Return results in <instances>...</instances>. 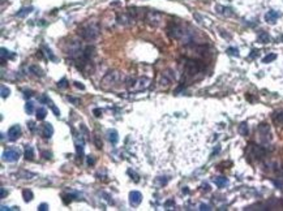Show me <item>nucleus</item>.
<instances>
[{"label": "nucleus", "instance_id": "9", "mask_svg": "<svg viewBox=\"0 0 283 211\" xmlns=\"http://www.w3.org/2000/svg\"><path fill=\"white\" fill-rule=\"evenodd\" d=\"M22 130H21V127L20 125H13L8 129V138L11 141H16L17 138L21 136Z\"/></svg>", "mask_w": 283, "mask_h": 211}, {"label": "nucleus", "instance_id": "3", "mask_svg": "<svg viewBox=\"0 0 283 211\" xmlns=\"http://www.w3.org/2000/svg\"><path fill=\"white\" fill-rule=\"evenodd\" d=\"M120 80H121V76H120L119 72L117 71H110V72H107L103 78H102L101 85H102V87H104V89H110V87L116 86V85L120 82Z\"/></svg>", "mask_w": 283, "mask_h": 211}, {"label": "nucleus", "instance_id": "41", "mask_svg": "<svg viewBox=\"0 0 283 211\" xmlns=\"http://www.w3.org/2000/svg\"><path fill=\"white\" fill-rule=\"evenodd\" d=\"M74 86L78 87V89H81V90H84V89H85V86L81 84V82H74Z\"/></svg>", "mask_w": 283, "mask_h": 211}, {"label": "nucleus", "instance_id": "22", "mask_svg": "<svg viewBox=\"0 0 283 211\" xmlns=\"http://www.w3.org/2000/svg\"><path fill=\"white\" fill-rule=\"evenodd\" d=\"M9 57H15V55H11V52H9L7 48L3 47L1 48V64H4V61H5V59H9Z\"/></svg>", "mask_w": 283, "mask_h": 211}, {"label": "nucleus", "instance_id": "30", "mask_svg": "<svg viewBox=\"0 0 283 211\" xmlns=\"http://www.w3.org/2000/svg\"><path fill=\"white\" fill-rule=\"evenodd\" d=\"M227 54L231 56H239V50L235 47H228L227 48Z\"/></svg>", "mask_w": 283, "mask_h": 211}, {"label": "nucleus", "instance_id": "33", "mask_svg": "<svg viewBox=\"0 0 283 211\" xmlns=\"http://www.w3.org/2000/svg\"><path fill=\"white\" fill-rule=\"evenodd\" d=\"M86 162H88L89 166H94V164H95V159H94V156H93V155H88Z\"/></svg>", "mask_w": 283, "mask_h": 211}, {"label": "nucleus", "instance_id": "36", "mask_svg": "<svg viewBox=\"0 0 283 211\" xmlns=\"http://www.w3.org/2000/svg\"><path fill=\"white\" fill-rule=\"evenodd\" d=\"M200 210H202V211H205V210H212V207H210L209 205H206V203H201L200 205Z\"/></svg>", "mask_w": 283, "mask_h": 211}, {"label": "nucleus", "instance_id": "49", "mask_svg": "<svg viewBox=\"0 0 283 211\" xmlns=\"http://www.w3.org/2000/svg\"><path fill=\"white\" fill-rule=\"evenodd\" d=\"M183 193H184V194H188V193H189L188 188H184V189H183Z\"/></svg>", "mask_w": 283, "mask_h": 211}, {"label": "nucleus", "instance_id": "5", "mask_svg": "<svg viewBox=\"0 0 283 211\" xmlns=\"http://www.w3.org/2000/svg\"><path fill=\"white\" fill-rule=\"evenodd\" d=\"M203 68V65L201 64V61L197 60H187L184 64V71L188 76H195Z\"/></svg>", "mask_w": 283, "mask_h": 211}, {"label": "nucleus", "instance_id": "27", "mask_svg": "<svg viewBox=\"0 0 283 211\" xmlns=\"http://www.w3.org/2000/svg\"><path fill=\"white\" fill-rule=\"evenodd\" d=\"M277 59V55L275 54H270V55H266L264 59H262V63H265V64H268V63H270L273 60H275Z\"/></svg>", "mask_w": 283, "mask_h": 211}, {"label": "nucleus", "instance_id": "21", "mask_svg": "<svg viewBox=\"0 0 283 211\" xmlns=\"http://www.w3.org/2000/svg\"><path fill=\"white\" fill-rule=\"evenodd\" d=\"M35 116H37V119L38 120H43V119L47 116V111H46V108H43V107H39L37 111H35Z\"/></svg>", "mask_w": 283, "mask_h": 211}, {"label": "nucleus", "instance_id": "32", "mask_svg": "<svg viewBox=\"0 0 283 211\" xmlns=\"http://www.w3.org/2000/svg\"><path fill=\"white\" fill-rule=\"evenodd\" d=\"M274 119H275V121H278V123H283V111L278 112V114L274 116Z\"/></svg>", "mask_w": 283, "mask_h": 211}, {"label": "nucleus", "instance_id": "19", "mask_svg": "<svg viewBox=\"0 0 283 211\" xmlns=\"http://www.w3.org/2000/svg\"><path fill=\"white\" fill-rule=\"evenodd\" d=\"M258 42L260 43H269L270 42V35L266 31H261L258 35Z\"/></svg>", "mask_w": 283, "mask_h": 211}, {"label": "nucleus", "instance_id": "14", "mask_svg": "<svg viewBox=\"0 0 283 211\" xmlns=\"http://www.w3.org/2000/svg\"><path fill=\"white\" fill-rule=\"evenodd\" d=\"M107 137H108V141H110L112 145H116L117 141H119V134H117V132L115 129H111L107 132Z\"/></svg>", "mask_w": 283, "mask_h": 211}, {"label": "nucleus", "instance_id": "46", "mask_svg": "<svg viewBox=\"0 0 283 211\" xmlns=\"http://www.w3.org/2000/svg\"><path fill=\"white\" fill-rule=\"evenodd\" d=\"M31 91H25V98H28V97H31Z\"/></svg>", "mask_w": 283, "mask_h": 211}, {"label": "nucleus", "instance_id": "17", "mask_svg": "<svg viewBox=\"0 0 283 211\" xmlns=\"http://www.w3.org/2000/svg\"><path fill=\"white\" fill-rule=\"evenodd\" d=\"M25 159L26 160H33L34 159V150L30 145H26L25 146Z\"/></svg>", "mask_w": 283, "mask_h": 211}, {"label": "nucleus", "instance_id": "39", "mask_svg": "<svg viewBox=\"0 0 283 211\" xmlns=\"http://www.w3.org/2000/svg\"><path fill=\"white\" fill-rule=\"evenodd\" d=\"M28 125H29V128H30V130H31V132H34V130H35V123H34V121H29Z\"/></svg>", "mask_w": 283, "mask_h": 211}, {"label": "nucleus", "instance_id": "47", "mask_svg": "<svg viewBox=\"0 0 283 211\" xmlns=\"http://www.w3.org/2000/svg\"><path fill=\"white\" fill-rule=\"evenodd\" d=\"M43 155H44V158H51V153H43Z\"/></svg>", "mask_w": 283, "mask_h": 211}, {"label": "nucleus", "instance_id": "25", "mask_svg": "<svg viewBox=\"0 0 283 211\" xmlns=\"http://www.w3.org/2000/svg\"><path fill=\"white\" fill-rule=\"evenodd\" d=\"M239 133L241 136H248V125H247V123H241L239 125Z\"/></svg>", "mask_w": 283, "mask_h": 211}, {"label": "nucleus", "instance_id": "20", "mask_svg": "<svg viewBox=\"0 0 283 211\" xmlns=\"http://www.w3.org/2000/svg\"><path fill=\"white\" fill-rule=\"evenodd\" d=\"M22 197H24V201L25 202H30V201L34 198V194L30 189H25L24 192H22Z\"/></svg>", "mask_w": 283, "mask_h": 211}, {"label": "nucleus", "instance_id": "16", "mask_svg": "<svg viewBox=\"0 0 283 211\" xmlns=\"http://www.w3.org/2000/svg\"><path fill=\"white\" fill-rule=\"evenodd\" d=\"M214 183H215V185L218 188H223L228 184V180L223 176H218V177H214Z\"/></svg>", "mask_w": 283, "mask_h": 211}, {"label": "nucleus", "instance_id": "12", "mask_svg": "<svg viewBox=\"0 0 283 211\" xmlns=\"http://www.w3.org/2000/svg\"><path fill=\"white\" fill-rule=\"evenodd\" d=\"M52 134H54V127L50 123L43 124V127H42V137L46 138V140H50Z\"/></svg>", "mask_w": 283, "mask_h": 211}, {"label": "nucleus", "instance_id": "4", "mask_svg": "<svg viewBox=\"0 0 283 211\" xmlns=\"http://www.w3.org/2000/svg\"><path fill=\"white\" fill-rule=\"evenodd\" d=\"M145 22L151 28H158L162 24V13L158 11H147L145 13Z\"/></svg>", "mask_w": 283, "mask_h": 211}, {"label": "nucleus", "instance_id": "42", "mask_svg": "<svg viewBox=\"0 0 283 211\" xmlns=\"http://www.w3.org/2000/svg\"><path fill=\"white\" fill-rule=\"evenodd\" d=\"M172 205H175L174 199H170V201H167V202L164 203V206H166V207H170V206H172Z\"/></svg>", "mask_w": 283, "mask_h": 211}, {"label": "nucleus", "instance_id": "26", "mask_svg": "<svg viewBox=\"0 0 283 211\" xmlns=\"http://www.w3.org/2000/svg\"><path fill=\"white\" fill-rule=\"evenodd\" d=\"M30 72H33L35 76H38V77H43V72H42V69L37 67V65H31L30 67Z\"/></svg>", "mask_w": 283, "mask_h": 211}, {"label": "nucleus", "instance_id": "15", "mask_svg": "<svg viewBox=\"0 0 283 211\" xmlns=\"http://www.w3.org/2000/svg\"><path fill=\"white\" fill-rule=\"evenodd\" d=\"M217 12L223 16H232L233 15L231 8H227V7H222V5H217Z\"/></svg>", "mask_w": 283, "mask_h": 211}, {"label": "nucleus", "instance_id": "7", "mask_svg": "<svg viewBox=\"0 0 283 211\" xmlns=\"http://www.w3.org/2000/svg\"><path fill=\"white\" fill-rule=\"evenodd\" d=\"M174 80H175V72L168 69V71L163 72L162 76H160V85H162V86H168Z\"/></svg>", "mask_w": 283, "mask_h": 211}, {"label": "nucleus", "instance_id": "48", "mask_svg": "<svg viewBox=\"0 0 283 211\" xmlns=\"http://www.w3.org/2000/svg\"><path fill=\"white\" fill-rule=\"evenodd\" d=\"M1 210H3V211H5V210H12V209H9V207H7V206H4V205H1Z\"/></svg>", "mask_w": 283, "mask_h": 211}, {"label": "nucleus", "instance_id": "11", "mask_svg": "<svg viewBox=\"0 0 283 211\" xmlns=\"http://www.w3.org/2000/svg\"><path fill=\"white\" fill-rule=\"evenodd\" d=\"M281 17V13L277 12V11H274V9H270V11H268L266 12V15H265V21L268 22V24H275L277 22V20Z\"/></svg>", "mask_w": 283, "mask_h": 211}, {"label": "nucleus", "instance_id": "40", "mask_svg": "<svg viewBox=\"0 0 283 211\" xmlns=\"http://www.w3.org/2000/svg\"><path fill=\"white\" fill-rule=\"evenodd\" d=\"M93 112H94V115H95V116H97V117H99L101 115H102V111L99 110V108H94V110H93Z\"/></svg>", "mask_w": 283, "mask_h": 211}, {"label": "nucleus", "instance_id": "13", "mask_svg": "<svg viewBox=\"0 0 283 211\" xmlns=\"http://www.w3.org/2000/svg\"><path fill=\"white\" fill-rule=\"evenodd\" d=\"M39 100L42 102V103H46V104H50V107H51V110L54 111V114L56 115V116H60V111L58 110L56 107H55V104L52 103V100L50 99V98L47 97V95H42L41 98H39Z\"/></svg>", "mask_w": 283, "mask_h": 211}, {"label": "nucleus", "instance_id": "34", "mask_svg": "<svg viewBox=\"0 0 283 211\" xmlns=\"http://www.w3.org/2000/svg\"><path fill=\"white\" fill-rule=\"evenodd\" d=\"M50 207H48V205L47 203H41V205L38 206V210L39 211H46V210H48Z\"/></svg>", "mask_w": 283, "mask_h": 211}, {"label": "nucleus", "instance_id": "37", "mask_svg": "<svg viewBox=\"0 0 283 211\" xmlns=\"http://www.w3.org/2000/svg\"><path fill=\"white\" fill-rule=\"evenodd\" d=\"M157 181H158V183L160 184V185H163V186H164V185H166L167 183H168V179H167V177H166V179H158Z\"/></svg>", "mask_w": 283, "mask_h": 211}, {"label": "nucleus", "instance_id": "44", "mask_svg": "<svg viewBox=\"0 0 283 211\" xmlns=\"http://www.w3.org/2000/svg\"><path fill=\"white\" fill-rule=\"evenodd\" d=\"M202 189L205 190V192H209V190H210V186H209V184H202Z\"/></svg>", "mask_w": 283, "mask_h": 211}, {"label": "nucleus", "instance_id": "8", "mask_svg": "<svg viewBox=\"0 0 283 211\" xmlns=\"http://www.w3.org/2000/svg\"><path fill=\"white\" fill-rule=\"evenodd\" d=\"M133 20L134 18L129 15V13H121V15H117V17H116L117 24L124 25V26H128V25L133 24Z\"/></svg>", "mask_w": 283, "mask_h": 211}, {"label": "nucleus", "instance_id": "31", "mask_svg": "<svg viewBox=\"0 0 283 211\" xmlns=\"http://www.w3.org/2000/svg\"><path fill=\"white\" fill-rule=\"evenodd\" d=\"M58 86L60 87V89H65V87H68V81H67V78H61V80L58 82Z\"/></svg>", "mask_w": 283, "mask_h": 211}, {"label": "nucleus", "instance_id": "6", "mask_svg": "<svg viewBox=\"0 0 283 211\" xmlns=\"http://www.w3.org/2000/svg\"><path fill=\"white\" fill-rule=\"evenodd\" d=\"M3 159L8 163H13V162H17L20 159V151L16 149H7L4 153H3Z\"/></svg>", "mask_w": 283, "mask_h": 211}, {"label": "nucleus", "instance_id": "10", "mask_svg": "<svg viewBox=\"0 0 283 211\" xmlns=\"http://www.w3.org/2000/svg\"><path fill=\"white\" fill-rule=\"evenodd\" d=\"M142 202V194L140 192H137V190H133V192L129 193V203L132 206H139L140 203Z\"/></svg>", "mask_w": 283, "mask_h": 211}, {"label": "nucleus", "instance_id": "38", "mask_svg": "<svg viewBox=\"0 0 283 211\" xmlns=\"http://www.w3.org/2000/svg\"><path fill=\"white\" fill-rule=\"evenodd\" d=\"M95 146L98 147V149H102V141H99V138L95 136Z\"/></svg>", "mask_w": 283, "mask_h": 211}, {"label": "nucleus", "instance_id": "2", "mask_svg": "<svg viewBox=\"0 0 283 211\" xmlns=\"http://www.w3.org/2000/svg\"><path fill=\"white\" fill-rule=\"evenodd\" d=\"M151 80L147 77H141L139 80L136 78H128L127 80V87L131 91H142L149 87Z\"/></svg>", "mask_w": 283, "mask_h": 211}, {"label": "nucleus", "instance_id": "18", "mask_svg": "<svg viewBox=\"0 0 283 211\" xmlns=\"http://www.w3.org/2000/svg\"><path fill=\"white\" fill-rule=\"evenodd\" d=\"M33 7H25V8H21L20 9V12H17V17H25V16H28L29 13H31L33 12Z\"/></svg>", "mask_w": 283, "mask_h": 211}, {"label": "nucleus", "instance_id": "35", "mask_svg": "<svg viewBox=\"0 0 283 211\" xmlns=\"http://www.w3.org/2000/svg\"><path fill=\"white\" fill-rule=\"evenodd\" d=\"M68 100H69V102H72V103H73V104H76V105H77V104H80V99H77V98L68 97Z\"/></svg>", "mask_w": 283, "mask_h": 211}, {"label": "nucleus", "instance_id": "28", "mask_svg": "<svg viewBox=\"0 0 283 211\" xmlns=\"http://www.w3.org/2000/svg\"><path fill=\"white\" fill-rule=\"evenodd\" d=\"M9 94H11V90H9L7 86L3 85V86H1V98H3V99H5V98L9 97Z\"/></svg>", "mask_w": 283, "mask_h": 211}, {"label": "nucleus", "instance_id": "23", "mask_svg": "<svg viewBox=\"0 0 283 211\" xmlns=\"http://www.w3.org/2000/svg\"><path fill=\"white\" fill-rule=\"evenodd\" d=\"M25 111H26V114H28V115H31L33 112H34V102H31V100H28V102H26V104H25Z\"/></svg>", "mask_w": 283, "mask_h": 211}, {"label": "nucleus", "instance_id": "29", "mask_svg": "<svg viewBox=\"0 0 283 211\" xmlns=\"http://www.w3.org/2000/svg\"><path fill=\"white\" fill-rule=\"evenodd\" d=\"M43 48L46 50V55L48 56V59H50V60H52V61H56V57H55V55L52 54V51L50 50V48L46 47V46H43Z\"/></svg>", "mask_w": 283, "mask_h": 211}, {"label": "nucleus", "instance_id": "45", "mask_svg": "<svg viewBox=\"0 0 283 211\" xmlns=\"http://www.w3.org/2000/svg\"><path fill=\"white\" fill-rule=\"evenodd\" d=\"M8 194V192H5V189L4 188H1V198H4V197Z\"/></svg>", "mask_w": 283, "mask_h": 211}, {"label": "nucleus", "instance_id": "24", "mask_svg": "<svg viewBox=\"0 0 283 211\" xmlns=\"http://www.w3.org/2000/svg\"><path fill=\"white\" fill-rule=\"evenodd\" d=\"M76 151H77V155L80 156V159L84 156V141H81L80 143H76Z\"/></svg>", "mask_w": 283, "mask_h": 211}, {"label": "nucleus", "instance_id": "43", "mask_svg": "<svg viewBox=\"0 0 283 211\" xmlns=\"http://www.w3.org/2000/svg\"><path fill=\"white\" fill-rule=\"evenodd\" d=\"M257 55H258V51L253 50V51H252V54L249 55V57H251V59H255V57H256V56H257Z\"/></svg>", "mask_w": 283, "mask_h": 211}, {"label": "nucleus", "instance_id": "1", "mask_svg": "<svg viewBox=\"0 0 283 211\" xmlns=\"http://www.w3.org/2000/svg\"><path fill=\"white\" fill-rule=\"evenodd\" d=\"M78 35L86 41H94L99 35V28L97 24H86L78 29Z\"/></svg>", "mask_w": 283, "mask_h": 211}]
</instances>
